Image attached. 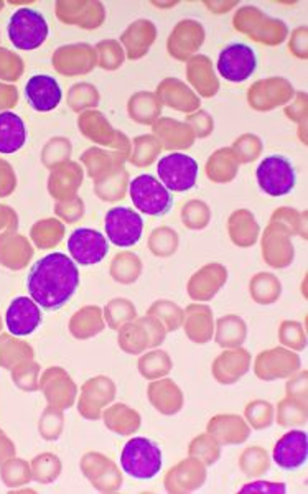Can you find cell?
Returning a JSON list of instances; mask_svg holds the SVG:
<instances>
[{
  "label": "cell",
  "mask_w": 308,
  "mask_h": 494,
  "mask_svg": "<svg viewBox=\"0 0 308 494\" xmlns=\"http://www.w3.org/2000/svg\"><path fill=\"white\" fill-rule=\"evenodd\" d=\"M80 282L78 264L63 252H52L32 266L27 290L42 310L55 312L70 302Z\"/></svg>",
  "instance_id": "6da1fadb"
},
{
  "label": "cell",
  "mask_w": 308,
  "mask_h": 494,
  "mask_svg": "<svg viewBox=\"0 0 308 494\" xmlns=\"http://www.w3.org/2000/svg\"><path fill=\"white\" fill-rule=\"evenodd\" d=\"M119 461L124 473L145 481L159 475L164 457L157 443L145 437H133L124 445Z\"/></svg>",
  "instance_id": "7a4b0ae2"
},
{
  "label": "cell",
  "mask_w": 308,
  "mask_h": 494,
  "mask_svg": "<svg viewBox=\"0 0 308 494\" xmlns=\"http://www.w3.org/2000/svg\"><path fill=\"white\" fill-rule=\"evenodd\" d=\"M50 26L44 14L30 7L17 9L9 20L7 35L14 48L22 52H34L46 42Z\"/></svg>",
  "instance_id": "3957f363"
},
{
  "label": "cell",
  "mask_w": 308,
  "mask_h": 494,
  "mask_svg": "<svg viewBox=\"0 0 308 494\" xmlns=\"http://www.w3.org/2000/svg\"><path fill=\"white\" fill-rule=\"evenodd\" d=\"M129 197L135 209L147 217H164L174 205L172 193L157 176L149 174L139 175L129 182Z\"/></svg>",
  "instance_id": "277c9868"
},
{
  "label": "cell",
  "mask_w": 308,
  "mask_h": 494,
  "mask_svg": "<svg viewBox=\"0 0 308 494\" xmlns=\"http://www.w3.org/2000/svg\"><path fill=\"white\" fill-rule=\"evenodd\" d=\"M255 178L263 193L273 198L291 195L297 185L295 166L287 156L279 154L265 156L255 170Z\"/></svg>",
  "instance_id": "5b68a950"
},
{
  "label": "cell",
  "mask_w": 308,
  "mask_h": 494,
  "mask_svg": "<svg viewBox=\"0 0 308 494\" xmlns=\"http://www.w3.org/2000/svg\"><path fill=\"white\" fill-rule=\"evenodd\" d=\"M157 175L170 193H185L196 187L198 162L184 152H170L160 158Z\"/></svg>",
  "instance_id": "8992f818"
},
{
  "label": "cell",
  "mask_w": 308,
  "mask_h": 494,
  "mask_svg": "<svg viewBox=\"0 0 308 494\" xmlns=\"http://www.w3.org/2000/svg\"><path fill=\"white\" fill-rule=\"evenodd\" d=\"M234 28L259 44L279 45L287 36V26L282 20L269 18L255 7H244L234 17Z\"/></svg>",
  "instance_id": "52a82bcc"
},
{
  "label": "cell",
  "mask_w": 308,
  "mask_h": 494,
  "mask_svg": "<svg viewBox=\"0 0 308 494\" xmlns=\"http://www.w3.org/2000/svg\"><path fill=\"white\" fill-rule=\"evenodd\" d=\"M107 241L115 247H133L144 235V219L141 213L125 207H114L104 217Z\"/></svg>",
  "instance_id": "ba28073f"
},
{
  "label": "cell",
  "mask_w": 308,
  "mask_h": 494,
  "mask_svg": "<svg viewBox=\"0 0 308 494\" xmlns=\"http://www.w3.org/2000/svg\"><path fill=\"white\" fill-rule=\"evenodd\" d=\"M216 68L229 83H244L257 70V55L246 44H231L221 50Z\"/></svg>",
  "instance_id": "9c48e42d"
},
{
  "label": "cell",
  "mask_w": 308,
  "mask_h": 494,
  "mask_svg": "<svg viewBox=\"0 0 308 494\" xmlns=\"http://www.w3.org/2000/svg\"><path fill=\"white\" fill-rule=\"evenodd\" d=\"M68 252L76 264L89 267L106 259L109 241L106 236L91 227L75 229L68 237Z\"/></svg>",
  "instance_id": "30bf717a"
},
{
  "label": "cell",
  "mask_w": 308,
  "mask_h": 494,
  "mask_svg": "<svg viewBox=\"0 0 308 494\" xmlns=\"http://www.w3.org/2000/svg\"><path fill=\"white\" fill-rule=\"evenodd\" d=\"M293 96V86L287 79L269 78L257 81L247 91L249 106L255 111H271L277 106L287 105Z\"/></svg>",
  "instance_id": "8fae6325"
},
{
  "label": "cell",
  "mask_w": 308,
  "mask_h": 494,
  "mask_svg": "<svg viewBox=\"0 0 308 494\" xmlns=\"http://www.w3.org/2000/svg\"><path fill=\"white\" fill-rule=\"evenodd\" d=\"M289 235L291 229L279 221H271V225L267 226L263 239V256L269 266L277 269L291 266L295 251Z\"/></svg>",
  "instance_id": "7c38bea8"
},
{
  "label": "cell",
  "mask_w": 308,
  "mask_h": 494,
  "mask_svg": "<svg viewBox=\"0 0 308 494\" xmlns=\"http://www.w3.org/2000/svg\"><path fill=\"white\" fill-rule=\"evenodd\" d=\"M308 435L303 430H291L282 435L273 451V463L282 469L293 471L307 463Z\"/></svg>",
  "instance_id": "4fadbf2b"
},
{
  "label": "cell",
  "mask_w": 308,
  "mask_h": 494,
  "mask_svg": "<svg viewBox=\"0 0 308 494\" xmlns=\"http://www.w3.org/2000/svg\"><path fill=\"white\" fill-rule=\"evenodd\" d=\"M44 321L42 308L30 297H17L5 313V325L14 337H28Z\"/></svg>",
  "instance_id": "5bb4252c"
},
{
  "label": "cell",
  "mask_w": 308,
  "mask_h": 494,
  "mask_svg": "<svg viewBox=\"0 0 308 494\" xmlns=\"http://www.w3.org/2000/svg\"><path fill=\"white\" fill-rule=\"evenodd\" d=\"M83 124V134L96 142L99 146H107L114 147L117 152H121L127 156L131 154V140L124 136L123 132L114 130V127L107 122L106 117L97 111L84 114Z\"/></svg>",
  "instance_id": "9a60e30c"
},
{
  "label": "cell",
  "mask_w": 308,
  "mask_h": 494,
  "mask_svg": "<svg viewBox=\"0 0 308 494\" xmlns=\"http://www.w3.org/2000/svg\"><path fill=\"white\" fill-rule=\"evenodd\" d=\"M300 358L283 348H273L263 351L255 359V374L263 381H275L279 378H287L299 369Z\"/></svg>",
  "instance_id": "2e32d148"
},
{
  "label": "cell",
  "mask_w": 308,
  "mask_h": 494,
  "mask_svg": "<svg viewBox=\"0 0 308 494\" xmlns=\"http://www.w3.org/2000/svg\"><path fill=\"white\" fill-rule=\"evenodd\" d=\"M25 97L36 113H52L62 103V86L50 75H35L27 81Z\"/></svg>",
  "instance_id": "e0dca14e"
},
{
  "label": "cell",
  "mask_w": 308,
  "mask_h": 494,
  "mask_svg": "<svg viewBox=\"0 0 308 494\" xmlns=\"http://www.w3.org/2000/svg\"><path fill=\"white\" fill-rule=\"evenodd\" d=\"M204 42V28L196 20H182L168 38V53L176 60L185 61L196 50L202 48Z\"/></svg>",
  "instance_id": "ac0fdd59"
},
{
  "label": "cell",
  "mask_w": 308,
  "mask_h": 494,
  "mask_svg": "<svg viewBox=\"0 0 308 494\" xmlns=\"http://www.w3.org/2000/svg\"><path fill=\"white\" fill-rule=\"evenodd\" d=\"M206 479L204 463L200 459H188L170 469L165 477L168 493H192L200 489Z\"/></svg>",
  "instance_id": "d6986e66"
},
{
  "label": "cell",
  "mask_w": 308,
  "mask_h": 494,
  "mask_svg": "<svg viewBox=\"0 0 308 494\" xmlns=\"http://www.w3.org/2000/svg\"><path fill=\"white\" fill-rule=\"evenodd\" d=\"M228 278V270L220 264H210L198 270L188 282V294L194 300L208 302L220 292L221 287Z\"/></svg>",
  "instance_id": "ffe728a7"
},
{
  "label": "cell",
  "mask_w": 308,
  "mask_h": 494,
  "mask_svg": "<svg viewBox=\"0 0 308 494\" xmlns=\"http://www.w3.org/2000/svg\"><path fill=\"white\" fill-rule=\"evenodd\" d=\"M157 96L162 105H167L182 113H194L200 109V97L180 79H164L157 87Z\"/></svg>",
  "instance_id": "44dd1931"
},
{
  "label": "cell",
  "mask_w": 308,
  "mask_h": 494,
  "mask_svg": "<svg viewBox=\"0 0 308 494\" xmlns=\"http://www.w3.org/2000/svg\"><path fill=\"white\" fill-rule=\"evenodd\" d=\"M154 137L159 140L162 148L184 150L194 146V134L186 122L175 119H159L154 124Z\"/></svg>",
  "instance_id": "7402d4cb"
},
{
  "label": "cell",
  "mask_w": 308,
  "mask_h": 494,
  "mask_svg": "<svg viewBox=\"0 0 308 494\" xmlns=\"http://www.w3.org/2000/svg\"><path fill=\"white\" fill-rule=\"evenodd\" d=\"M157 28L150 20H137L129 26L123 36L121 44L124 45V52L127 53L129 60H139L144 55H147L150 46L155 42Z\"/></svg>",
  "instance_id": "603a6c76"
},
{
  "label": "cell",
  "mask_w": 308,
  "mask_h": 494,
  "mask_svg": "<svg viewBox=\"0 0 308 494\" xmlns=\"http://www.w3.org/2000/svg\"><path fill=\"white\" fill-rule=\"evenodd\" d=\"M206 432L223 445H236L246 442L247 437L251 434V427L239 416L224 414L213 417Z\"/></svg>",
  "instance_id": "cb8c5ba5"
},
{
  "label": "cell",
  "mask_w": 308,
  "mask_h": 494,
  "mask_svg": "<svg viewBox=\"0 0 308 494\" xmlns=\"http://www.w3.org/2000/svg\"><path fill=\"white\" fill-rule=\"evenodd\" d=\"M27 126L18 114L0 113V154H15L27 142Z\"/></svg>",
  "instance_id": "d4e9b609"
},
{
  "label": "cell",
  "mask_w": 308,
  "mask_h": 494,
  "mask_svg": "<svg viewBox=\"0 0 308 494\" xmlns=\"http://www.w3.org/2000/svg\"><path fill=\"white\" fill-rule=\"evenodd\" d=\"M86 459L91 461L93 471H84L86 477L99 491H117L123 485V475L111 459L101 453H89Z\"/></svg>",
  "instance_id": "484cf974"
},
{
  "label": "cell",
  "mask_w": 308,
  "mask_h": 494,
  "mask_svg": "<svg viewBox=\"0 0 308 494\" xmlns=\"http://www.w3.org/2000/svg\"><path fill=\"white\" fill-rule=\"evenodd\" d=\"M251 358L244 349L226 351L214 361L213 374L221 384H234L249 371Z\"/></svg>",
  "instance_id": "4316f807"
},
{
  "label": "cell",
  "mask_w": 308,
  "mask_h": 494,
  "mask_svg": "<svg viewBox=\"0 0 308 494\" xmlns=\"http://www.w3.org/2000/svg\"><path fill=\"white\" fill-rule=\"evenodd\" d=\"M188 81L203 97H213L220 91V81L214 75L212 61L203 55L194 56L188 61Z\"/></svg>",
  "instance_id": "83f0119b"
},
{
  "label": "cell",
  "mask_w": 308,
  "mask_h": 494,
  "mask_svg": "<svg viewBox=\"0 0 308 494\" xmlns=\"http://www.w3.org/2000/svg\"><path fill=\"white\" fill-rule=\"evenodd\" d=\"M149 399L155 410L165 416H174L184 408V396L175 382L159 379L149 386Z\"/></svg>",
  "instance_id": "f1b7e54d"
},
{
  "label": "cell",
  "mask_w": 308,
  "mask_h": 494,
  "mask_svg": "<svg viewBox=\"0 0 308 494\" xmlns=\"http://www.w3.org/2000/svg\"><path fill=\"white\" fill-rule=\"evenodd\" d=\"M188 338L194 343H208L213 337V312L206 305H190L184 312V323Z\"/></svg>",
  "instance_id": "f546056e"
},
{
  "label": "cell",
  "mask_w": 308,
  "mask_h": 494,
  "mask_svg": "<svg viewBox=\"0 0 308 494\" xmlns=\"http://www.w3.org/2000/svg\"><path fill=\"white\" fill-rule=\"evenodd\" d=\"M125 158L127 156L121 152H106L97 147L89 148L83 156V160L88 165V174L94 182L123 170Z\"/></svg>",
  "instance_id": "4dcf8cb0"
},
{
  "label": "cell",
  "mask_w": 308,
  "mask_h": 494,
  "mask_svg": "<svg viewBox=\"0 0 308 494\" xmlns=\"http://www.w3.org/2000/svg\"><path fill=\"white\" fill-rule=\"evenodd\" d=\"M228 229L231 241L239 247H251L259 236V225L254 215L247 209H238L231 215Z\"/></svg>",
  "instance_id": "1f68e13d"
},
{
  "label": "cell",
  "mask_w": 308,
  "mask_h": 494,
  "mask_svg": "<svg viewBox=\"0 0 308 494\" xmlns=\"http://www.w3.org/2000/svg\"><path fill=\"white\" fill-rule=\"evenodd\" d=\"M119 329V347L123 348L127 355H139L145 348L155 347L149 328L142 318H139L137 323L129 321Z\"/></svg>",
  "instance_id": "d6a6232c"
},
{
  "label": "cell",
  "mask_w": 308,
  "mask_h": 494,
  "mask_svg": "<svg viewBox=\"0 0 308 494\" xmlns=\"http://www.w3.org/2000/svg\"><path fill=\"white\" fill-rule=\"evenodd\" d=\"M129 117L139 124H155L162 114L159 96L154 93H135L127 105Z\"/></svg>",
  "instance_id": "836d02e7"
},
{
  "label": "cell",
  "mask_w": 308,
  "mask_h": 494,
  "mask_svg": "<svg viewBox=\"0 0 308 494\" xmlns=\"http://www.w3.org/2000/svg\"><path fill=\"white\" fill-rule=\"evenodd\" d=\"M239 172V162L231 148H220L216 150L208 164H206V175L214 183H229Z\"/></svg>",
  "instance_id": "e575fe53"
},
{
  "label": "cell",
  "mask_w": 308,
  "mask_h": 494,
  "mask_svg": "<svg viewBox=\"0 0 308 494\" xmlns=\"http://www.w3.org/2000/svg\"><path fill=\"white\" fill-rule=\"evenodd\" d=\"M84 390L93 392L91 399L88 400L89 408H91L88 412V418L89 420H96L101 416V408H106L107 404L114 399V382L111 381L109 378L99 376V378L91 379L86 384Z\"/></svg>",
  "instance_id": "d590c367"
},
{
  "label": "cell",
  "mask_w": 308,
  "mask_h": 494,
  "mask_svg": "<svg viewBox=\"0 0 308 494\" xmlns=\"http://www.w3.org/2000/svg\"><path fill=\"white\" fill-rule=\"evenodd\" d=\"M104 422L114 434L131 435L141 427V416L125 404H115L104 412Z\"/></svg>",
  "instance_id": "8d00e7d4"
},
{
  "label": "cell",
  "mask_w": 308,
  "mask_h": 494,
  "mask_svg": "<svg viewBox=\"0 0 308 494\" xmlns=\"http://www.w3.org/2000/svg\"><path fill=\"white\" fill-rule=\"evenodd\" d=\"M216 343L223 348H238L246 339V323L236 315H228L218 320Z\"/></svg>",
  "instance_id": "74e56055"
},
{
  "label": "cell",
  "mask_w": 308,
  "mask_h": 494,
  "mask_svg": "<svg viewBox=\"0 0 308 494\" xmlns=\"http://www.w3.org/2000/svg\"><path fill=\"white\" fill-rule=\"evenodd\" d=\"M142 262L133 252H121L114 256L111 264V276L115 282L133 284L141 277Z\"/></svg>",
  "instance_id": "f35d334b"
},
{
  "label": "cell",
  "mask_w": 308,
  "mask_h": 494,
  "mask_svg": "<svg viewBox=\"0 0 308 494\" xmlns=\"http://www.w3.org/2000/svg\"><path fill=\"white\" fill-rule=\"evenodd\" d=\"M281 292V280L273 277L271 274H267V272H261L251 280V295H253V298L257 304H273V302L279 300Z\"/></svg>",
  "instance_id": "ab89813d"
},
{
  "label": "cell",
  "mask_w": 308,
  "mask_h": 494,
  "mask_svg": "<svg viewBox=\"0 0 308 494\" xmlns=\"http://www.w3.org/2000/svg\"><path fill=\"white\" fill-rule=\"evenodd\" d=\"M125 190H129V175L125 170H119L109 175L103 180L94 182V191L101 200L121 201L125 197Z\"/></svg>",
  "instance_id": "60d3db41"
},
{
  "label": "cell",
  "mask_w": 308,
  "mask_h": 494,
  "mask_svg": "<svg viewBox=\"0 0 308 494\" xmlns=\"http://www.w3.org/2000/svg\"><path fill=\"white\" fill-rule=\"evenodd\" d=\"M174 368L172 359L168 358L165 351H150L145 356H142L141 361H139V371H141L144 378H147L150 381L154 379H160L162 376L170 373Z\"/></svg>",
  "instance_id": "b9f144b4"
},
{
  "label": "cell",
  "mask_w": 308,
  "mask_h": 494,
  "mask_svg": "<svg viewBox=\"0 0 308 494\" xmlns=\"http://www.w3.org/2000/svg\"><path fill=\"white\" fill-rule=\"evenodd\" d=\"M160 150H162V146L154 136H139L134 139L129 160L137 166H147L155 162Z\"/></svg>",
  "instance_id": "7bdbcfd3"
},
{
  "label": "cell",
  "mask_w": 308,
  "mask_h": 494,
  "mask_svg": "<svg viewBox=\"0 0 308 494\" xmlns=\"http://www.w3.org/2000/svg\"><path fill=\"white\" fill-rule=\"evenodd\" d=\"M97 66L103 70L114 71L121 68L125 60V53L119 42L115 40H104L96 45Z\"/></svg>",
  "instance_id": "ee69618b"
},
{
  "label": "cell",
  "mask_w": 308,
  "mask_h": 494,
  "mask_svg": "<svg viewBox=\"0 0 308 494\" xmlns=\"http://www.w3.org/2000/svg\"><path fill=\"white\" fill-rule=\"evenodd\" d=\"M277 422L282 427L307 424V402H300L292 398L282 400L277 408Z\"/></svg>",
  "instance_id": "f6af8a7d"
},
{
  "label": "cell",
  "mask_w": 308,
  "mask_h": 494,
  "mask_svg": "<svg viewBox=\"0 0 308 494\" xmlns=\"http://www.w3.org/2000/svg\"><path fill=\"white\" fill-rule=\"evenodd\" d=\"M150 251L159 257H170L178 249V236L170 227H157L152 231L149 239Z\"/></svg>",
  "instance_id": "bcb514c9"
},
{
  "label": "cell",
  "mask_w": 308,
  "mask_h": 494,
  "mask_svg": "<svg viewBox=\"0 0 308 494\" xmlns=\"http://www.w3.org/2000/svg\"><path fill=\"white\" fill-rule=\"evenodd\" d=\"M135 318V307L127 298H114L104 308V321L109 328L119 329Z\"/></svg>",
  "instance_id": "7dc6e473"
},
{
  "label": "cell",
  "mask_w": 308,
  "mask_h": 494,
  "mask_svg": "<svg viewBox=\"0 0 308 494\" xmlns=\"http://www.w3.org/2000/svg\"><path fill=\"white\" fill-rule=\"evenodd\" d=\"M239 467L247 477H261L269 471L271 461L267 457V451L259 447H253L243 453Z\"/></svg>",
  "instance_id": "c3c4849f"
},
{
  "label": "cell",
  "mask_w": 308,
  "mask_h": 494,
  "mask_svg": "<svg viewBox=\"0 0 308 494\" xmlns=\"http://www.w3.org/2000/svg\"><path fill=\"white\" fill-rule=\"evenodd\" d=\"M212 211L204 201L192 200L182 208V223L190 229H204L210 225Z\"/></svg>",
  "instance_id": "681fc988"
},
{
  "label": "cell",
  "mask_w": 308,
  "mask_h": 494,
  "mask_svg": "<svg viewBox=\"0 0 308 494\" xmlns=\"http://www.w3.org/2000/svg\"><path fill=\"white\" fill-rule=\"evenodd\" d=\"M190 455L204 465H214L220 459V442L212 435H200L190 443Z\"/></svg>",
  "instance_id": "f907efd6"
},
{
  "label": "cell",
  "mask_w": 308,
  "mask_h": 494,
  "mask_svg": "<svg viewBox=\"0 0 308 494\" xmlns=\"http://www.w3.org/2000/svg\"><path fill=\"white\" fill-rule=\"evenodd\" d=\"M149 315L165 323L167 331H176L184 323V310L178 305L160 300L150 307Z\"/></svg>",
  "instance_id": "816d5d0a"
},
{
  "label": "cell",
  "mask_w": 308,
  "mask_h": 494,
  "mask_svg": "<svg viewBox=\"0 0 308 494\" xmlns=\"http://www.w3.org/2000/svg\"><path fill=\"white\" fill-rule=\"evenodd\" d=\"M246 418L251 428L261 430L271 427L273 422V404H269L267 400H253L249 402L246 408Z\"/></svg>",
  "instance_id": "f5cc1de1"
},
{
  "label": "cell",
  "mask_w": 308,
  "mask_h": 494,
  "mask_svg": "<svg viewBox=\"0 0 308 494\" xmlns=\"http://www.w3.org/2000/svg\"><path fill=\"white\" fill-rule=\"evenodd\" d=\"M231 150L238 158V162L249 164V162H254L255 158L261 156L263 144H261V139L254 134H244L239 139L234 140Z\"/></svg>",
  "instance_id": "db71d44e"
},
{
  "label": "cell",
  "mask_w": 308,
  "mask_h": 494,
  "mask_svg": "<svg viewBox=\"0 0 308 494\" xmlns=\"http://www.w3.org/2000/svg\"><path fill=\"white\" fill-rule=\"evenodd\" d=\"M279 337L285 347L293 348L295 351H302L307 348V335L299 321H283Z\"/></svg>",
  "instance_id": "11a10c76"
},
{
  "label": "cell",
  "mask_w": 308,
  "mask_h": 494,
  "mask_svg": "<svg viewBox=\"0 0 308 494\" xmlns=\"http://www.w3.org/2000/svg\"><path fill=\"white\" fill-rule=\"evenodd\" d=\"M186 124L194 130V137H206L213 132V117L206 111L198 109L196 113L188 116Z\"/></svg>",
  "instance_id": "9f6ffc18"
},
{
  "label": "cell",
  "mask_w": 308,
  "mask_h": 494,
  "mask_svg": "<svg viewBox=\"0 0 308 494\" xmlns=\"http://www.w3.org/2000/svg\"><path fill=\"white\" fill-rule=\"evenodd\" d=\"M307 26H299L297 30L292 32L291 42L289 48L291 52L300 58V60H307Z\"/></svg>",
  "instance_id": "6f0895ef"
},
{
  "label": "cell",
  "mask_w": 308,
  "mask_h": 494,
  "mask_svg": "<svg viewBox=\"0 0 308 494\" xmlns=\"http://www.w3.org/2000/svg\"><path fill=\"white\" fill-rule=\"evenodd\" d=\"M307 371H303L297 378L287 382V398L300 400V402H307Z\"/></svg>",
  "instance_id": "680465c9"
},
{
  "label": "cell",
  "mask_w": 308,
  "mask_h": 494,
  "mask_svg": "<svg viewBox=\"0 0 308 494\" xmlns=\"http://www.w3.org/2000/svg\"><path fill=\"white\" fill-rule=\"evenodd\" d=\"M241 493H287L283 483H269V481H255L241 488Z\"/></svg>",
  "instance_id": "91938a15"
},
{
  "label": "cell",
  "mask_w": 308,
  "mask_h": 494,
  "mask_svg": "<svg viewBox=\"0 0 308 494\" xmlns=\"http://www.w3.org/2000/svg\"><path fill=\"white\" fill-rule=\"evenodd\" d=\"M285 114L292 121H305V117H307V95L299 93L297 101L292 103L291 107H285Z\"/></svg>",
  "instance_id": "94428289"
}]
</instances>
